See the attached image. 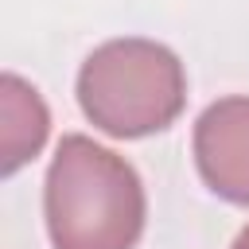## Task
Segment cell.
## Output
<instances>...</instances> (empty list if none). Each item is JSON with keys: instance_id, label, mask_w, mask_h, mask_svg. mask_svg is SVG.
I'll return each instance as SVG.
<instances>
[{"instance_id": "1", "label": "cell", "mask_w": 249, "mask_h": 249, "mask_svg": "<svg viewBox=\"0 0 249 249\" xmlns=\"http://www.w3.org/2000/svg\"><path fill=\"white\" fill-rule=\"evenodd\" d=\"M54 249H132L144 226L136 171L86 136H66L47 175Z\"/></svg>"}, {"instance_id": "2", "label": "cell", "mask_w": 249, "mask_h": 249, "mask_svg": "<svg viewBox=\"0 0 249 249\" xmlns=\"http://www.w3.org/2000/svg\"><path fill=\"white\" fill-rule=\"evenodd\" d=\"M82 109L113 136H144L163 128L183 105V70L171 51L121 39L101 47L78 78Z\"/></svg>"}, {"instance_id": "3", "label": "cell", "mask_w": 249, "mask_h": 249, "mask_svg": "<svg viewBox=\"0 0 249 249\" xmlns=\"http://www.w3.org/2000/svg\"><path fill=\"white\" fill-rule=\"evenodd\" d=\"M195 156L206 183L218 195L233 202H249V101L245 97H226L198 117Z\"/></svg>"}, {"instance_id": "4", "label": "cell", "mask_w": 249, "mask_h": 249, "mask_svg": "<svg viewBox=\"0 0 249 249\" xmlns=\"http://www.w3.org/2000/svg\"><path fill=\"white\" fill-rule=\"evenodd\" d=\"M0 109H4V171H16L43 144V136H47V109H43L39 93L27 82H19L16 74L4 78Z\"/></svg>"}, {"instance_id": "5", "label": "cell", "mask_w": 249, "mask_h": 249, "mask_svg": "<svg viewBox=\"0 0 249 249\" xmlns=\"http://www.w3.org/2000/svg\"><path fill=\"white\" fill-rule=\"evenodd\" d=\"M233 249H249V230H245V233L237 237V245H233Z\"/></svg>"}]
</instances>
